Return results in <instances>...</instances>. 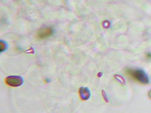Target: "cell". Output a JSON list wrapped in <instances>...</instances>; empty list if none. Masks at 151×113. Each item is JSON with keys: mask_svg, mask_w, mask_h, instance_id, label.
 I'll return each mask as SVG.
<instances>
[{"mask_svg": "<svg viewBox=\"0 0 151 113\" xmlns=\"http://www.w3.org/2000/svg\"><path fill=\"white\" fill-rule=\"evenodd\" d=\"M126 73L135 81L143 84H147L149 82V79L146 73L141 70L127 69Z\"/></svg>", "mask_w": 151, "mask_h": 113, "instance_id": "6da1fadb", "label": "cell"}, {"mask_svg": "<svg viewBox=\"0 0 151 113\" xmlns=\"http://www.w3.org/2000/svg\"><path fill=\"white\" fill-rule=\"evenodd\" d=\"M5 82L9 86L17 87L22 85L24 80L19 76H10L6 78Z\"/></svg>", "mask_w": 151, "mask_h": 113, "instance_id": "7a4b0ae2", "label": "cell"}, {"mask_svg": "<svg viewBox=\"0 0 151 113\" xmlns=\"http://www.w3.org/2000/svg\"><path fill=\"white\" fill-rule=\"evenodd\" d=\"M53 33V30L51 27L41 29L37 33V37L39 40H45L51 36Z\"/></svg>", "mask_w": 151, "mask_h": 113, "instance_id": "3957f363", "label": "cell"}, {"mask_svg": "<svg viewBox=\"0 0 151 113\" xmlns=\"http://www.w3.org/2000/svg\"><path fill=\"white\" fill-rule=\"evenodd\" d=\"M79 93L81 99L82 100H88L91 97V92L90 89L87 87H81L79 89Z\"/></svg>", "mask_w": 151, "mask_h": 113, "instance_id": "277c9868", "label": "cell"}, {"mask_svg": "<svg viewBox=\"0 0 151 113\" xmlns=\"http://www.w3.org/2000/svg\"><path fill=\"white\" fill-rule=\"evenodd\" d=\"M8 45L6 41L3 40L0 41V52H1V53H3V52L6 51Z\"/></svg>", "mask_w": 151, "mask_h": 113, "instance_id": "5b68a950", "label": "cell"}, {"mask_svg": "<svg viewBox=\"0 0 151 113\" xmlns=\"http://www.w3.org/2000/svg\"><path fill=\"white\" fill-rule=\"evenodd\" d=\"M102 94L104 95V99H105V101L106 100V101H108V99H106V94H105V92H104V91L103 90L102 91Z\"/></svg>", "mask_w": 151, "mask_h": 113, "instance_id": "8992f818", "label": "cell"}]
</instances>
